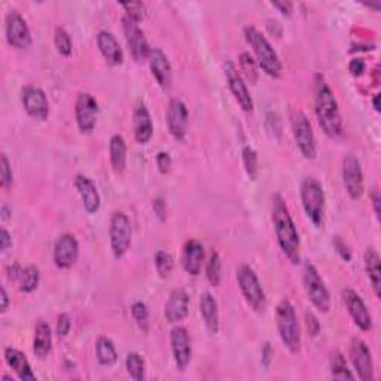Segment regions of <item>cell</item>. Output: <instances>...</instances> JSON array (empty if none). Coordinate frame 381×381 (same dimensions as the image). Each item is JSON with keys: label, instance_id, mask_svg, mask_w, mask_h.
<instances>
[{"label": "cell", "instance_id": "6f0895ef", "mask_svg": "<svg viewBox=\"0 0 381 381\" xmlns=\"http://www.w3.org/2000/svg\"><path fill=\"white\" fill-rule=\"evenodd\" d=\"M378 100H380V95L378 94H375V97H374V109L377 111V112H380V104H378Z\"/></svg>", "mask_w": 381, "mask_h": 381}, {"label": "cell", "instance_id": "ffe728a7", "mask_svg": "<svg viewBox=\"0 0 381 381\" xmlns=\"http://www.w3.org/2000/svg\"><path fill=\"white\" fill-rule=\"evenodd\" d=\"M165 120H167L168 130H170L175 139L184 140L186 136V129H188L186 104L179 99H172L170 103H168Z\"/></svg>", "mask_w": 381, "mask_h": 381}, {"label": "cell", "instance_id": "60d3db41", "mask_svg": "<svg viewBox=\"0 0 381 381\" xmlns=\"http://www.w3.org/2000/svg\"><path fill=\"white\" fill-rule=\"evenodd\" d=\"M131 314L133 319L137 323V326L140 327L142 331H147L149 327V311H147V307L143 302H134L131 305Z\"/></svg>", "mask_w": 381, "mask_h": 381}, {"label": "cell", "instance_id": "f6af8a7d", "mask_svg": "<svg viewBox=\"0 0 381 381\" xmlns=\"http://www.w3.org/2000/svg\"><path fill=\"white\" fill-rule=\"evenodd\" d=\"M156 165H158V170H160V173H163V175H167L168 172H170V168H172L170 154H167V152L158 154L156 155Z\"/></svg>", "mask_w": 381, "mask_h": 381}, {"label": "cell", "instance_id": "7402d4cb", "mask_svg": "<svg viewBox=\"0 0 381 381\" xmlns=\"http://www.w3.org/2000/svg\"><path fill=\"white\" fill-rule=\"evenodd\" d=\"M147 60H149L152 75L156 79V82L160 83V87L163 90L170 88L173 82V72L170 61H168L164 51L160 48H151L149 58Z\"/></svg>", "mask_w": 381, "mask_h": 381}, {"label": "cell", "instance_id": "ab89813d", "mask_svg": "<svg viewBox=\"0 0 381 381\" xmlns=\"http://www.w3.org/2000/svg\"><path fill=\"white\" fill-rule=\"evenodd\" d=\"M54 42H56V48L61 56L69 57L72 54V38L65 27L56 29Z\"/></svg>", "mask_w": 381, "mask_h": 381}, {"label": "cell", "instance_id": "603a6c76", "mask_svg": "<svg viewBox=\"0 0 381 381\" xmlns=\"http://www.w3.org/2000/svg\"><path fill=\"white\" fill-rule=\"evenodd\" d=\"M97 47L104 60L111 66H120L124 63V52L120 42L108 30H102L97 35Z\"/></svg>", "mask_w": 381, "mask_h": 381}, {"label": "cell", "instance_id": "5bb4252c", "mask_svg": "<svg viewBox=\"0 0 381 381\" xmlns=\"http://www.w3.org/2000/svg\"><path fill=\"white\" fill-rule=\"evenodd\" d=\"M350 361L356 369L357 377L362 381H374V364L373 355L366 343L361 338H353L350 344Z\"/></svg>", "mask_w": 381, "mask_h": 381}, {"label": "cell", "instance_id": "30bf717a", "mask_svg": "<svg viewBox=\"0 0 381 381\" xmlns=\"http://www.w3.org/2000/svg\"><path fill=\"white\" fill-rule=\"evenodd\" d=\"M6 40L17 49H27L31 45V33L27 21L17 10H10L5 21Z\"/></svg>", "mask_w": 381, "mask_h": 381}, {"label": "cell", "instance_id": "d6a6232c", "mask_svg": "<svg viewBox=\"0 0 381 381\" xmlns=\"http://www.w3.org/2000/svg\"><path fill=\"white\" fill-rule=\"evenodd\" d=\"M125 368L129 375L136 381H143L146 378L145 359L136 352H130L125 357Z\"/></svg>", "mask_w": 381, "mask_h": 381}, {"label": "cell", "instance_id": "e575fe53", "mask_svg": "<svg viewBox=\"0 0 381 381\" xmlns=\"http://www.w3.org/2000/svg\"><path fill=\"white\" fill-rule=\"evenodd\" d=\"M331 375L337 380H355V375L347 368L344 356L338 352H334L331 357Z\"/></svg>", "mask_w": 381, "mask_h": 381}, {"label": "cell", "instance_id": "e0dca14e", "mask_svg": "<svg viewBox=\"0 0 381 381\" xmlns=\"http://www.w3.org/2000/svg\"><path fill=\"white\" fill-rule=\"evenodd\" d=\"M170 343L175 364L179 371H185L190 364L193 357V347H190V338L185 326H175L170 332Z\"/></svg>", "mask_w": 381, "mask_h": 381}, {"label": "cell", "instance_id": "7dc6e473", "mask_svg": "<svg viewBox=\"0 0 381 381\" xmlns=\"http://www.w3.org/2000/svg\"><path fill=\"white\" fill-rule=\"evenodd\" d=\"M305 321H307V330L311 335H317L321 331V323L316 319V316L310 311L305 313Z\"/></svg>", "mask_w": 381, "mask_h": 381}, {"label": "cell", "instance_id": "8992f818", "mask_svg": "<svg viewBox=\"0 0 381 381\" xmlns=\"http://www.w3.org/2000/svg\"><path fill=\"white\" fill-rule=\"evenodd\" d=\"M237 282L246 302L253 310L262 311L266 309L267 296L262 289V284L257 276L255 270L248 266V264H243V266L237 268Z\"/></svg>", "mask_w": 381, "mask_h": 381}, {"label": "cell", "instance_id": "6da1fadb", "mask_svg": "<svg viewBox=\"0 0 381 381\" xmlns=\"http://www.w3.org/2000/svg\"><path fill=\"white\" fill-rule=\"evenodd\" d=\"M271 220L276 231L277 243L292 264H298L301 261V241L298 229L295 227V222L291 216V211L286 206L282 195L276 194L273 197L271 206Z\"/></svg>", "mask_w": 381, "mask_h": 381}, {"label": "cell", "instance_id": "4fadbf2b", "mask_svg": "<svg viewBox=\"0 0 381 381\" xmlns=\"http://www.w3.org/2000/svg\"><path fill=\"white\" fill-rule=\"evenodd\" d=\"M343 184L347 194L353 200H359L364 194V173L361 161L353 154L343 158Z\"/></svg>", "mask_w": 381, "mask_h": 381}, {"label": "cell", "instance_id": "7a4b0ae2", "mask_svg": "<svg viewBox=\"0 0 381 381\" xmlns=\"http://www.w3.org/2000/svg\"><path fill=\"white\" fill-rule=\"evenodd\" d=\"M314 112L323 133L338 137L343 133V120L335 95L322 73L314 75Z\"/></svg>", "mask_w": 381, "mask_h": 381}, {"label": "cell", "instance_id": "f1b7e54d", "mask_svg": "<svg viewBox=\"0 0 381 381\" xmlns=\"http://www.w3.org/2000/svg\"><path fill=\"white\" fill-rule=\"evenodd\" d=\"M364 261H365V270L368 274V279L371 282L373 289L377 296L381 293V268H380V255L374 248H368L364 253Z\"/></svg>", "mask_w": 381, "mask_h": 381}, {"label": "cell", "instance_id": "83f0119b", "mask_svg": "<svg viewBox=\"0 0 381 381\" xmlns=\"http://www.w3.org/2000/svg\"><path fill=\"white\" fill-rule=\"evenodd\" d=\"M200 313L203 317V322L209 332L218 334L219 332V310L215 296L210 292H204L200 296Z\"/></svg>", "mask_w": 381, "mask_h": 381}, {"label": "cell", "instance_id": "7c38bea8", "mask_svg": "<svg viewBox=\"0 0 381 381\" xmlns=\"http://www.w3.org/2000/svg\"><path fill=\"white\" fill-rule=\"evenodd\" d=\"M122 29L133 58L137 63H143L145 60L149 58L151 48L147 45V40L142 29L139 27V23L125 15L122 18Z\"/></svg>", "mask_w": 381, "mask_h": 381}, {"label": "cell", "instance_id": "bcb514c9", "mask_svg": "<svg viewBox=\"0 0 381 381\" xmlns=\"http://www.w3.org/2000/svg\"><path fill=\"white\" fill-rule=\"evenodd\" d=\"M365 69H366V66H365V61L362 58H353L350 63H348V70H350L353 76H362Z\"/></svg>", "mask_w": 381, "mask_h": 381}, {"label": "cell", "instance_id": "277c9868", "mask_svg": "<svg viewBox=\"0 0 381 381\" xmlns=\"http://www.w3.org/2000/svg\"><path fill=\"white\" fill-rule=\"evenodd\" d=\"M277 331L283 346L291 353H300L301 350V330L292 302L288 298H283L276 310Z\"/></svg>", "mask_w": 381, "mask_h": 381}, {"label": "cell", "instance_id": "f35d334b", "mask_svg": "<svg viewBox=\"0 0 381 381\" xmlns=\"http://www.w3.org/2000/svg\"><path fill=\"white\" fill-rule=\"evenodd\" d=\"M241 155H243V165H245V168H246L248 176L255 181L258 176V170H259L258 155H257L255 149H253V147H250V146H245L243 147Z\"/></svg>", "mask_w": 381, "mask_h": 381}, {"label": "cell", "instance_id": "f907efd6", "mask_svg": "<svg viewBox=\"0 0 381 381\" xmlns=\"http://www.w3.org/2000/svg\"><path fill=\"white\" fill-rule=\"evenodd\" d=\"M154 210H155V215H158V218H160L161 220H165V215H167V209H165V203L163 198H155L154 200V204H152Z\"/></svg>", "mask_w": 381, "mask_h": 381}, {"label": "cell", "instance_id": "cb8c5ba5", "mask_svg": "<svg viewBox=\"0 0 381 381\" xmlns=\"http://www.w3.org/2000/svg\"><path fill=\"white\" fill-rule=\"evenodd\" d=\"M75 186L81 195L83 209H86L88 213H95V211H99L102 206V198L97 190V186L94 185L91 179L83 175H78L75 177Z\"/></svg>", "mask_w": 381, "mask_h": 381}, {"label": "cell", "instance_id": "f546056e", "mask_svg": "<svg viewBox=\"0 0 381 381\" xmlns=\"http://www.w3.org/2000/svg\"><path fill=\"white\" fill-rule=\"evenodd\" d=\"M52 350V334L51 327L45 322H39L35 330L33 353L39 359H45Z\"/></svg>", "mask_w": 381, "mask_h": 381}, {"label": "cell", "instance_id": "f5cc1de1", "mask_svg": "<svg viewBox=\"0 0 381 381\" xmlns=\"http://www.w3.org/2000/svg\"><path fill=\"white\" fill-rule=\"evenodd\" d=\"M271 357H273V350H271L270 343H267L262 348V364L268 366L271 364Z\"/></svg>", "mask_w": 381, "mask_h": 381}, {"label": "cell", "instance_id": "d590c367", "mask_svg": "<svg viewBox=\"0 0 381 381\" xmlns=\"http://www.w3.org/2000/svg\"><path fill=\"white\" fill-rule=\"evenodd\" d=\"M238 63H240V70L243 72V75L246 76V79L250 83H255L258 81L257 61L253 60V57L249 54V52H241L238 57Z\"/></svg>", "mask_w": 381, "mask_h": 381}, {"label": "cell", "instance_id": "9f6ffc18", "mask_svg": "<svg viewBox=\"0 0 381 381\" xmlns=\"http://www.w3.org/2000/svg\"><path fill=\"white\" fill-rule=\"evenodd\" d=\"M0 296H2V307H0V310H2V313H5L9 307V296L5 288H2V291H0Z\"/></svg>", "mask_w": 381, "mask_h": 381}, {"label": "cell", "instance_id": "8d00e7d4", "mask_svg": "<svg viewBox=\"0 0 381 381\" xmlns=\"http://www.w3.org/2000/svg\"><path fill=\"white\" fill-rule=\"evenodd\" d=\"M220 273H222V261H220L219 253L213 250V252L210 253V258H209L207 267H206L207 280L211 284H213V286H219V283H220Z\"/></svg>", "mask_w": 381, "mask_h": 381}, {"label": "cell", "instance_id": "9c48e42d", "mask_svg": "<svg viewBox=\"0 0 381 381\" xmlns=\"http://www.w3.org/2000/svg\"><path fill=\"white\" fill-rule=\"evenodd\" d=\"M131 222L124 211H113L109 227L111 249L116 259H121L131 246Z\"/></svg>", "mask_w": 381, "mask_h": 381}, {"label": "cell", "instance_id": "11a10c76", "mask_svg": "<svg viewBox=\"0 0 381 381\" xmlns=\"http://www.w3.org/2000/svg\"><path fill=\"white\" fill-rule=\"evenodd\" d=\"M371 200H373V206H374L375 215H377V218H380V201H381V198H380V194H378V190H377V189L373 190Z\"/></svg>", "mask_w": 381, "mask_h": 381}, {"label": "cell", "instance_id": "44dd1931", "mask_svg": "<svg viewBox=\"0 0 381 381\" xmlns=\"http://www.w3.org/2000/svg\"><path fill=\"white\" fill-rule=\"evenodd\" d=\"M189 313V295L185 289H173L164 307V317L168 323H179Z\"/></svg>", "mask_w": 381, "mask_h": 381}, {"label": "cell", "instance_id": "681fc988", "mask_svg": "<svg viewBox=\"0 0 381 381\" xmlns=\"http://www.w3.org/2000/svg\"><path fill=\"white\" fill-rule=\"evenodd\" d=\"M0 241H2V246H0V249H2V253H6L10 248H13V237H10V234H9L6 228L0 229Z\"/></svg>", "mask_w": 381, "mask_h": 381}, {"label": "cell", "instance_id": "3957f363", "mask_svg": "<svg viewBox=\"0 0 381 381\" xmlns=\"http://www.w3.org/2000/svg\"><path fill=\"white\" fill-rule=\"evenodd\" d=\"M245 36L248 44L252 47L253 52H255V57L261 69L271 78H280L282 63L279 60L277 52L274 51L268 39L253 26L245 27Z\"/></svg>", "mask_w": 381, "mask_h": 381}, {"label": "cell", "instance_id": "c3c4849f", "mask_svg": "<svg viewBox=\"0 0 381 381\" xmlns=\"http://www.w3.org/2000/svg\"><path fill=\"white\" fill-rule=\"evenodd\" d=\"M334 246H335L337 252L340 253V257H341L344 261H350V259H352V253H350V250H348L347 245H346V243H344L340 237H335Z\"/></svg>", "mask_w": 381, "mask_h": 381}, {"label": "cell", "instance_id": "d4e9b609", "mask_svg": "<svg viewBox=\"0 0 381 381\" xmlns=\"http://www.w3.org/2000/svg\"><path fill=\"white\" fill-rule=\"evenodd\" d=\"M133 130H134V139L137 143L146 145L152 139L154 124H152L151 113L145 104H139L134 111Z\"/></svg>", "mask_w": 381, "mask_h": 381}, {"label": "cell", "instance_id": "484cf974", "mask_svg": "<svg viewBox=\"0 0 381 381\" xmlns=\"http://www.w3.org/2000/svg\"><path fill=\"white\" fill-rule=\"evenodd\" d=\"M204 261V248L198 240H188L184 246L182 266L190 276H198Z\"/></svg>", "mask_w": 381, "mask_h": 381}, {"label": "cell", "instance_id": "836d02e7", "mask_svg": "<svg viewBox=\"0 0 381 381\" xmlns=\"http://www.w3.org/2000/svg\"><path fill=\"white\" fill-rule=\"evenodd\" d=\"M39 280H40V273H39L38 267L30 266L27 268H23V273H21L19 280H18L19 291L24 293L33 292L39 286Z\"/></svg>", "mask_w": 381, "mask_h": 381}, {"label": "cell", "instance_id": "74e56055", "mask_svg": "<svg viewBox=\"0 0 381 381\" xmlns=\"http://www.w3.org/2000/svg\"><path fill=\"white\" fill-rule=\"evenodd\" d=\"M155 267H156L158 274H160L163 279L168 277L175 268V259L168 252L158 250L155 255Z\"/></svg>", "mask_w": 381, "mask_h": 381}, {"label": "cell", "instance_id": "b9f144b4", "mask_svg": "<svg viewBox=\"0 0 381 381\" xmlns=\"http://www.w3.org/2000/svg\"><path fill=\"white\" fill-rule=\"evenodd\" d=\"M14 182L13 167L9 164L8 156L5 154L0 155V185L3 189H9Z\"/></svg>", "mask_w": 381, "mask_h": 381}, {"label": "cell", "instance_id": "ee69618b", "mask_svg": "<svg viewBox=\"0 0 381 381\" xmlns=\"http://www.w3.org/2000/svg\"><path fill=\"white\" fill-rule=\"evenodd\" d=\"M72 330V319L67 313H61L57 319V334L58 337L65 338L69 335Z\"/></svg>", "mask_w": 381, "mask_h": 381}, {"label": "cell", "instance_id": "db71d44e", "mask_svg": "<svg viewBox=\"0 0 381 381\" xmlns=\"http://www.w3.org/2000/svg\"><path fill=\"white\" fill-rule=\"evenodd\" d=\"M21 273H23V268H21L18 264H14L13 267H9L8 268V277L10 280H19V276H21Z\"/></svg>", "mask_w": 381, "mask_h": 381}, {"label": "cell", "instance_id": "9a60e30c", "mask_svg": "<svg viewBox=\"0 0 381 381\" xmlns=\"http://www.w3.org/2000/svg\"><path fill=\"white\" fill-rule=\"evenodd\" d=\"M341 298H343L344 305L347 307L348 313H350L352 319L355 321V323L365 332L371 331L373 330V317H371V313H369V310L366 309L364 300L361 298V295L350 288H346L341 292Z\"/></svg>", "mask_w": 381, "mask_h": 381}, {"label": "cell", "instance_id": "d6986e66", "mask_svg": "<svg viewBox=\"0 0 381 381\" xmlns=\"http://www.w3.org/2000/svg\"><path fill=\"white\" fill-rule=\"evenodd\" d=\"M79 257V243L72 234H63L58 237L54 246V262L61 270L73 267Z\"/></svg>", "mask_w": 381, "mask_h": 381}, {"label": "cell", "instance_id": "8fae6325", "mask_svg": "<svg viewBox=\"0 0 381 381\" xmlns=\"http://www.w3.org/2000/svg\"><path fill=\"white\" fill-rule=\"evenodd\" d=\"M76 124L81 133L90 134L94 131L99 118V103L90 92H81L75 103Z\"/></svg>", "mask_w": 381, "mask_h": 381}, {"label": "cell", "instance_id": "2e32d148", "mask_svg": "<svg viewBox=\"0 0 381 381\" xmlns=\"http://www.w3.org/2000/svg\"><path fill=\"white\" fill-rule=\"evenodd\" d=\"M225 76H227L228 87L231 90L232 95H234V99L238 103L240 108L245 112H252L253 111V100L250 97V92L248 90L245 79H243V76H241V73L238 72V69L236 67V65L232 61L225 63Z\"/></svg>", "mask_w": 381, "mask_h": 381}, {"label": "cell", "instance_id": "5b68a950", "mask_svg": "<svg viewBox=\"0 0 381 381\" xmlns=\"http://www.w3.org/2000/svg\"><path fill=\"white\" fill-rule=\"evenodd\" d=\"M301 201L305 215L316 227L323 224L325 216V189L316 177H305L301 184Z\"/></svg>", "mask_w": 381, "mask_h": 381}, {"label": "cell", "instance_id": "4dcf8cb0", "mask_svg": "<svg viewBox=\"0 0 381 381\" xmlns=\"http://www.w3.org/2000/svg\"><path fill=\"white\" fill-rule=\"evenodd\" d=\"M111 164L115 173H122L127 165V145L124 137L120 134H113L109 143Z\"/></svg>", "mask_w": 381, "mask_h": 381}, {"label": "cell", "instance_id": "1f68e13d", "mask_svg": "<svg viewBox=\"0 0 381 381\" xmlns=\"http://www.w3.org/2000/svg\"><path fill=\"white\" fill-rule=\"evenodd\" d=\"M95 352H97V361L103 366H112L118 362V353L108 337H99L95 343Z\"/></svg>", "mask_w": 381, "mask_h": 381}, {"label": "cell", "instance_id": "52a82bcc", "mask_svg": "<svg viewBox=\"0 0 381 381\" xmlns=\"http://www.w3.org/2000/svg\"><path fill=\"white\" fill-rule=\"evenodd\" d=\"M304 289L307 296L321 313H327L331 310V295L327 291L323 279L321 277L319 271L311 262H305L304 266Z\"/></svg>", "mask_w": 381, "mask_h": 381}, {"label": "cell", "instance_id": "ac0fdd59", "mask_svg": "<svg viewBox=\"0 0 381 381\" xmlns=\"http://www.w3.org/2000/svg\"><path fill=\"white\" fill-rule=\"evenodd\" d=\"M21 100H23L24 109L31 118L39 121H45L48 118L49 103L44 90H40L39 87L29 86L23 90V92H21Z\"/></svg>", "mask_w": 381, "mask_h": 381}, {"label": "cell", "instance_id": "ba28073f", "mask_svg": "<svg viewBox=\"0 0 381 381\" xmlns=\"http://www.w3.org/2000/svg\"><path fill=\"white\" fill-rule=\"evenodd\" d=\"M291 127L292 134L296 146H298L300 152L307 160H314L317 155L316 147V137L310 120L301 111H293L291 113Z\"/></svg>", "mask_w": 381, "mask_h": 381}, {"label": "cell", "instance_id": "7bdbcfd3", "mask_svg": "<svg viewBox=\"0 0 381 381\" xmlns=\"http://www.w3.org/2000/svg\"><path fill=\"white\" fill-rule=\"evenodd\" d=\"M121 6L125 9V15L140 23V21L145 18V5L142 2H127L121 3Z\"/></svg>", "mask_w": 381, "mask_h": 381}, {"label": "cell", "instance_id": "816d5d0a", "mask_svg": "<svg viewBox=\"0 0 381 381\" xmlns=\"http://www.w3.org/2000/svg\"><path fill=\"white\" fill-rule=\"evenodd\" d=\"M274 8L279 9L283 15H291L293 5L291 2H273L271 3Z\"/></svg>", "mask_w": 381, "mask_h": 381}, {"label": "cell", "instance_id": "4316f807", "mask_svg": "<svg viewBox=\"0 0 381 381\" xmlns=\"http://www.w3.org/2000/svg\"><path fill=\"white\" fill-rule=\"evenodd\" d=\"M5 362L13 369L17 377L23 381H35L38 380L36 374L31 371V366L27 361V357L23 352L17 350V348L8 347L5 348Z\"/></svg>", "mask_w": 381, "mask_h": 381}]
</instances>
